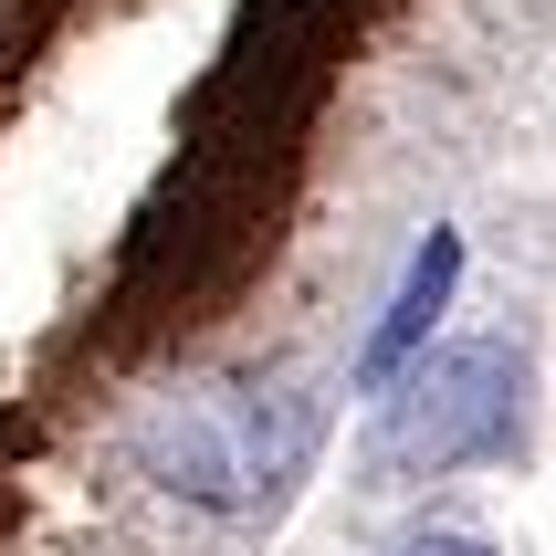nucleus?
Returning <instances> with one entry per match:
<instances>
[{"mask_svg": "<svg viewBox=\"0 0 556 556\" xmlns=\"http://www.w3.org/2000/svg\"><path fill=\"white\" fill-rule=\"evenodd\" d=\"M315 463V400L305 389H211L179 400L148 431V472L189 504H274Z\"/></svg>", "mask_w": 556, "mask_h": 556, "instance_id": "1", "label": "nucleus"}, {"mask_svg": "<svg viewBox=\"0 0 556 556\" xmlns=\"http://www.w3.org/2000/svg\"><path fill=\"white\" fill-rule=\"evenodd\" d=\"M526 431V368L515 346H431L389 378V409H378V463L389 472H463L515 452Z\"/></svg>", "mask_w": 556, "mask_h": 556, "instance_id": "2", "label": "nucleus"}, {"mask_svg": "<svg viewBox=\"0 0 556 556\" xmlns=\"http://www.w3.org/2000/svg\"><path fill=\"white\" fill-rule=\"evenodd\" d=\"M452 274H463V242H452V231H431V242L409 252V274H400V294H389V315H378L368 357H357V378H368V389H389V378L431 346V315L452 305Z\"/></svg>", "mask_w": 556, "mask_h": 556, "instance_id": "3", "label": "nucleus"}, {"mask_svg": "<svg viewBox=\"0 0 556 556\" xmlns=\"http://www.w3.org/2000/svg\"><path fill=\"white\" fill-rule=\"evenodd\" d=\"M400 556H494V546H483V535H463V526H431V535H409Z\"/></svg>", "mask_w": 556, "mask_h": 556, "instance_id": "4", "label": "nucleus"}]
</instances>
